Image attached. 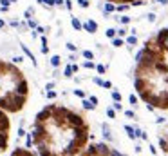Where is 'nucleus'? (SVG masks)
I'll list each match as a JSON object with an SVG mask.
<instances>
[{
    "instance_id": "f257e3e1",
    "label": "nucleus",
    "mask_w": 168,
    "mask_h": 156,
    "mask_svg": "<svg viewBox=\"0 0 168 156\" xmlns=\"http://www.w3.org/2000/svg\"><path fill=\"white\" fill-rule=\"evenodd\" d=\"M31 134L40 156H80L89 145L90 125L82 113L49 104L36 113Z\"/></svg>"
},
{
    "instance_id": "f03ea898",
    "label": "nucleus",
    "mask_w": 168,
    "mask_h": 156,
    "mask_svg": "<svg viewBox=\"0 0 168 156\" xmlns=\"http://www.w3.org/2000/svg\"><path fill=\"white\" fill-rule=\"evenodd\" d=\"M134 89L148 107L168 111V27L150 37L136 55Z\"/></svg>"
},
{
    "instance_id": "7ed1b4c3",
    "label": "nucleus",
    "mask_w": 168,
    "mask_h": 156,
    "mask_svg": "<svg viewBox=\"0 0 168 156\" xmlns=\"http://www.w3.org/2000/svg\"><path fill=\"white\" fill-rule=\"evenodd\" d=\"M29 100V82L24 71L7 60H0V109L16 115Z\"/></svg>"
},
{
    "instance_id": "20e7f679",
    "label": "nucleus",
    "mask_w": 168,
    "mask_h": 156,
    "mask_svg": "<svg viewBox=\"0 0 168 156\" xmlns=\"http://www.w3.org/2000/svg\"><path fill=\"white\" fill-rule=\"evenodd\" d=\"M9 140H11V118L9 113L0 109V154L7 151Z\"/></svg>"
},
{
    "instance_id": "39448f33",
    "label": "nucleus",
    "mask_w": 168,
    "mask_h": 156,
    "mask_svg": "<svg viewBox=\"0 0 168 156\" xmlns=\"http://www.w3.org/2000/svg\"><path fill=\"white\" fill-rule=\"evenodd\" d=\"M80 156H126V154L112 149L109 143H103L101 142V143H90V145H87V149Z\"/></svg>"
},
{
    "instance_id": "423d86ee",
    "label": "nucleus",
    "mask_w": 168,
    "mask_h": 156,
    "mask_svg": "<svg viewBox=\"0 0 168 156\" xmlns=\"http://www.w3.org/2000/svg\"><path fill=\"white\" fill-rule=\"evenodd\" d=\"M157 142H159V147H161V151L168 156V122L166 125L163 127V131L159 133V136H157Z\"/></svg>"
},
{
    "instance_id": "0eeeda50",
    "label": "nucleus",
    "mask_w": 168,
    "mask_h": 156,
    "mask_svg": "<svg viewBox=\"0 0 168 156\" xmlns=\"http://www.w3.org/2000/svg\"><path fill=\"white\" fill-rule=\"evenodd\" d=\"M11 156H36V154L27 147H16V149H13Z\"/></svg>"
},
{
    "instance_id": "6e6552de",
    "label": "nucleus",
    "mask_w": 168,
    "mask_h": 156,
    "mask_svg": "<svg viewBox=\"0 0 168 156\" xmlns=\"http://www.w3.org/2000/svg\"><path fill=\"white\" fill-rule=\"evenodd\" d=\"M83 29L87 31V33L94 35V33L98 31V24H96L94 20H87V22H83Z\"/></svg>"
},
{
    "instance_id": "1a4fd4ad",
    "label": "nucleus",
    "mask_w": 168,
    "mask_h": 156,
    "mask_svg": "<svg viewBox=\"0 0 168 156\" xmlns=\"http://www.w3.org/2000/svg\"><path fill=\"white\" fill-rule=\"evenodd\" d=\"M116 11V4H112V2H105V7H103V15L105 16H109L110 13H114Z\"/></svg>"
},
{
    "instance_id": "9d476101",
    "label": "nucleus",
    "mask_w": 168,
    "mask_h": 156,
    "mask_svg": "<svg viewBox=\"0 0 168 156\" xmlns=\"http://www.w3.org/2000/svg\"><path fill=\"white\" fill-rule=\"evenodd\" d=\"M22 51H24V53H25V55H27V58H29V60H31V64H33V65H35V67H36V65H38V64H36V60H35V56H33V53H31V51H29V49H27V45H22Z\"/></svg>"
},
{
    "instance_id": "9b49d317",
    "label": "nucleus",
    "mask_w": 168,
    "mask_h": 156,
    "mask_svg": "<svg viewBox=\"0 0 168 156\" xmlns=\"http://www.w3.org/2000/svg\"><path fill=\"white\" fill-rule=\"evenodd\" d=\"M71 24H72V27H74L76 31H82V29H83V24H82L76 16H72V18H71Z\"/></svg>"
},
{
    "instance_id": "f8f14e48",
    "label": "nucleus",
    "mask_w": 168,
    "mask_h": 156,
    "mask_svg": "<svg viewBox=\"0 0 168 156\" xmlns=\"http://www.w3.org/2000/svg\"><path fill=\"white\" fill-rule=\"evenodd\" d=\"M82 105H83V109H87V111H94V109H96V105H94L90 100H87V98H83Z\"/></svg>"
},
{
    "instance_id": "ddd939ff",
    "label": "nucleus",
    "mask_w": 168,
    "mask_h": 156,
    "mask_svg": "<svg viewBox=\"0 0 168 156\" xmlns=\"http://www.w3.org/2000/svg\"><path fill=\"white\" fill-rule=\"evenodd\" d=\"M112 40V45L114 47H121V45H125V40L121 38V37H114V38H110Z\"/></svg>"
},
{
    "instance_id": "4468645a",
    "label": "nucleus",
    "mask_w": 168,
    "mask_h": 156,
    "mask_svg": "<svg viewBox=\"0 0 168 156\" xmlns=\"http://www.w3.org/2000/svg\"><path fill=\"white\" fill-rule=\"evenodd\" d=\"M60 64H62V58H60L58 55L51 56V65H52V67H60Z\"/></svg>"
},
{
    "instance_id": "2eb2a0df",
    "label": "nucleus",
    "mask_w": 168,
    "mask_h": 156,
    "mask_svg": "<svg viewBox=\"0 0 168 156\" xmlns=\"http://www.w3.org/2000/svg\"><path fill=\"white\" fill-rule=\"evenodd\" d=\"M72 75H76V73H74V69H72V64H69V65L65 67V73H63V76H65V78H71Z\"/></svg>"
},
{
    "instance_id": "dca6fc26",
    "label": "nucleus",
    "mask_w": 168,
    "mask_h": 156,
    "mask_svg": "<svg viewBox=\"0 0 168 156\" xmlns=\"http://www.w3.org/2000/svg\"><path fill=\"white\" fill-rule=\"evenodd\" d=\"M125 131H126V134H128V138H130V140H136V133H134V127H130V125H125Z\"/></svg>"
},
{
    "instance_id": "f3484780",
    "label": "nucleus",
    "mask_w": 168,
    "mask_h": 156,
    "mask_svg": "<svg viewBox=\"0 0 168 156\" xmlns=\"http://www.w3.org/2000/svg\"><path fill=\"white\" fill-rule=\"evenodd\" d=\"M103 136H105L107 140H112V136H110V129H109L107 123H103Z\"/></svg>"
},
{
    "instance_id": "a211bd4d",
    "label": "nucleus",
    "mask_w": 168,
    "mask_h": 156,
    "mask_svg": "<svg viewBox=\"0 0 168 156\" xmlns=\"http://www.w3.org/2000/svg\"><path fill=\"white\" fill-rule=\"evenodd\" d=\"M125 42L130 45V47H132V45H136V44H137V37H136V35H132V37H126Z\"/></svg>"
},
{
    "instance_id": "6ab92c4d",
    "label": "nucleus",
    "mask_w": 168,
    "mask_h": 156,
    "mask_svg": "<svg viewBox=\"0 0 168 156\" xmlns=\"http://www.w3.org/2000/svg\"><path fill=\"white\" fill-rule=\"evenodd\" d=\"M128 7H130L128 4H118V5H116V11H118V13H125Z\"/></svg>"
},
{
    "instance_id": "aec40b11",
    "label": "nucleus",
    "mask_w": 168,
    "mask_h": 156,
    "mask_svg": "<svg viewBox=\"0 0 168 156\" xmlns=\"http://www.w3.org/2000/svg\"><path fill=\"white\" fill-rule=\"evenodd\" d=\"M83 67H85V69H96V64H94L92 60H85V62H83Z\"/></svg>"
},
{
    "instance_id": "412c9836",
    "label": "nucleus",
    "mask_w": 168,
    "mask_h": 156,
    "mask_svg": "<svg viewBox=\"0 0 168 156\" xmlns=\"http://www.w3.org/2000/svg\"><path fill=\"white\" fill-rule=\"evenodd\" d=\"M83 58H87V60H94V53L89 51V49H85L83 51Z\"/></svg>"
},
{
    "instance_id": "4be33fe9",
    "label": "nucleus",
    "mask_w": 168,
    "mask_h": 156,
    "mask_svg": "<svg viewBox=\"0 0 168 156\" xmlns=\"http://www.w3.org/2000/svg\"><path fill=\"white\" fill-rule=\"evenodd\" d=\"M76 2H78V5H80L82 9H87V7L90 5V2H89V0H76Z\"/></svg>"
},
{
    "instance_id": "5701e85b",
    "label": "nucleus",
    "mask_w": 168,
    "mask_h": 156,
    "mask_svg": "<svg viewBox=\"0 0 168 156\" xmlns=\"http://www.w3.org/2000/svg\"><path fill=\"white\" fill-rule=\"evenodd\" d=\"M27 26H29L31 29H36V27H38V22L33 20V18H27Z\"/></svg>"
},
{
    "instance_id": "b1692460",
    "label": "nucleus",
    "mask_w": 168,
    "mask_h": 156,
    "mask_svg": "<svg viewBox=\"0 0 168 156\" xmlns=\"http://www.w3.org/2000/svg\"><path fill=\"white\" fill-rule=\"evenodd\" d=\"M112 100L114 102H121V93L119 91H112Z\"/></svg>"
},
{
    "instance_id": "393cba45",
    "label": "nucleus",
    "mask_w": 168,
    "mask_h": 156,
    "mask_svg": "<svg viewBox=\"0 0 168 156\" xmlns=\"http://www.w3.org/2000/svg\"><path fill=\"white\" fill-rule=\"evenodd\" d=\"M40 4H43V5H47V7H54L56 4H54V0H38Z\"/></svg>"
},
{
    "instance_id": "a878e982",
    "label": "nucleus",
    "mask_w": 168,
    "mask_h": 156,
    "mask_svg": "<svg viewBox=\"0 0 168 156\" xmlns=\"http://www.w3.org/2000/svg\"><path fill=\"white\" fill-rule=\"evenodd\" d=\"M116 37H121V38H123V37H126V29H125V27L116 29Z\"/></svg>"
},
{
    "instance_id": "bb28decb",
    "label": "nucleus",
    "mask_w": 168,
    "mask_h": 156,
    "mask_svg": "<svg viewBox=\"0 0 168 156\" xmlns=\"http://www.w3.org/2000/svg\"><path fill=\"white\" fill-rule=\"evenodd\" d=\"M105 33H107V37H109V38H114V37H116V29H114V27H109Z\"/></svg>"
},
{
    "instance_id": "cd10ccee",
    "label": "nucleus",
    "mask_w": 168,
    "mask_h": 156,
    "mask_svg": "<svg viewBox=\"0 0 168 156\" xmlns=\"http://www.w3.org/2000/svg\"><path fill=\"white\" fill-rule=\"evenodd\" d=\"M96 71H98L99 75H103V73L107 71V65H103V64H98V65H96Z\"/></svg>"
},
{
    "instance_id": "c85d7f7f",
    "label": "nucleus",
    "mask_w": 168,
    "mask_h": 156,
    "mask_svg": "<svg viewBox=\"0 0 168 156\" xmlns=\"http://www.w3.org/2000/svg\"><path fill=\"white\" fill-rule=\"evenodd\" d=\"M31 145H33V134H27V138H25V147L31 149Z\"/></svg>"
},
{
    "instance_id": "c756f323",
    "label": "nucleus",
    "mask_w": 168,
    "mask_h": 156,
    "mask_svg": "<svg viewBox=\"0 0 168 156\" xmlns=\"http://www.w3.org/2000/svg\"><path fill=\"white\" fill-rule=\"evenodd\" d=\"M107 116L109 118H116V109H114V107H109V109H107Z\"/></svg>"
},
{
    "instance_id": "7c9ffc66",
    "label": "nucleus",
    "mask_w": 168,
    "mask_h": 156,
    "mask_svg": "<svg viewBox=\"0 0 168 156\" xmlns=\"http://www.w3.org/2000/svg\"><path fill=\"white\" fill-rule=\"evenodd\" d=\"M65 47H67L69 51H72V53H76V51H78V47H76L72 42H67V45H65Z\"/></svg>"
},
{
    "instance_id": "2f4dec72",
    "label": "nucleus",
    "mask_w": 168,
    "mask_h": 156,
    "mask_svg": "<svg viewBox=\"0 0 168 156\" xmlns=\"http://www.w3.org/2000/svg\"><path fill=\"white\" fill-rule=\"evenodd\" d=\"M118 22H121L123 26H126V24H130V16H119V20Z\"/></svg>"
},
{
    "instance_id": "473e14b6",
    "label": "nucleus",
    "mask_w": 168,
    "mask_h": 156,
    "mask_svg": "<svg viewBox=\"0 0 168 156\" xmlns=\"http://www.w3.org/2000/svg\"><path fill=\"white\" fill-rule=\"evenodd\" d=\"M128 100H130V104H132L134 107L137 105V96H136V94H130V96H128Z\"/></svg>"
},
{
    "instance_id": "72a5a7b5",
    "label": "nucleus",
    "mask_w": 168,
    "mask_h": 156,
    "mask_svg": "<svg viewBox=\"0 0 168 156\" xmlns=\"http://www.w3.org/2000/svg\"><path fill=\"white\" fill-rule=\"evenodd\" d=\"M63 7L69 9V11H72V2H71V0H65V2H63Z\"/></svg>"
},
{
    "instance_id": "f704fd0d",
    "label": "nucleus",
    "mask_w": 168,
    "mask_h": 156,
    "mask_svg": "<svg viewBox=\"0 0 168 156\" xmlns=\"http://www.w3.org/2000/svg\"><path fill=\"white\" fill-rule=\"evenodd\" d=\"M33 13H35V9H33V7H29V9H25L24 16H25V18H31V15H33Z\"/></svg>"
},
{
    "instance_id": "c9c22d12",
    "label": "nucleus",
    "mask_w": 168,
    "mask_h": 156,
    "mask_svg": "<svg viewBox=\"0 0 168 156\" xmlns=\"http://www.w3.org/2000/svg\"><path fill=\"white\" fill-rule=\"evenodd\" d=\"M56 96H58V94H56V91H52V89H51V91L47 93V98H49V100H54Z\"/></svg>"
},
{
    "instance_id": "e433bc0d",
    "label": "nucleus",
    "mask_w": 168,
    "mask_h": 156,
    "mask_svg": "<svg viewBox=\"0 0 168 156\" xmlns=\"http://www.w3.org/2000/svg\"><path fill=\"white\" fill-rule=\"evenodd\" d=\"M125 116H126V118H134V120L137 118V116H136V113H134V111H128V109H126V111H125Z\"/></svg>"
},
{
    "instance_id": "4c0bfd02",
    "label": "nucleus",
    "mask_w": 168,
    "mask_h": 156,
    "mask_svg": "<svg viewBox=\"0 0 168 156\" xmlns=\"http://www.w3.org/2000/svg\"><path fill=\"white\" fill-rule=\"evenodd\" d=\"M74 94L80 98H85V91H82V89H74Z\"/></svg>"
},
{
    "instance_id": "58836bf2",
    "label": "nucleus",
    "mask_w": 168,
    "mask_h": 156,
    "mask_svg": "<svg viewBox=\"0 0 168 156\" xmlns=\"http://www.w3.org/2000/svg\"><path fill=\"white\" fill-rule=\"evenodd\" d=\"M92 82H94L96 85H103V80H101V78H98V76H94V78H92Z\"/></svg>"
},
{
    "instance_id": "ea45409f",
    "label": "nucleus",
    "mask_w": 168,
    "mask_h": 156,
    "mask_svg": "<svg viewBox=\"0 0 168 156\" xmlns=\"http://www.w3.org/2000/svg\"><path fill=\"white\" fill-rule=\"evenodd\" d=\"M42 53L43 55H49V45L47 44H42Z\"/></svg>"
},
{
    "instance_id": "a19ab883",
    "label": "nucleus",
    "mask_w": 168,
    "mask_h": 156,
    "mask_svg": "<svg viewBox=\"0 0 168 156\" xmlns=\"http://www.w3.org/2000/svg\"><path fill=\"white\" fill-rule=\"evenodd\" d=\"M0 5H5V7H9V5H11V0H0Z\"/></svg>"
},
{
    "instance_id": "79ce46f5",
    "label": "nucleus",
    "mask_w": 168,
    "mask_h": 156,
    "mask_svg": "<svg viewBox=\"0 0 168 156\" xmlns=\"http://www.w3.org/2000/svg\"><path fill=\"white\" fill-rule=\"evenodd\" d=\"M36 31H38L40 35H43V33L47 31V27H42V26H38V27H36Z\"/></svg>"
},
{
    "instance_id": "37998d69",
    "label": "nucleus",
    "mask_w": 168,
    "mask_h": 156,
    "mask_svg": "<svg viewBox=\"0 0 168 156\" xmlns=\"http://www.w3.org/2000/svg\"><path fill=\"white\" fill-rule=\"evenodd\" d=\"M148 16V22H156V15L154 13H150V15H146Z\"/></svg>"
},
{
    "instance_id": "c03bdc74",
    "label": "nucleus",
    "mask_w": 168,
    "mask_h": 156,
    "mask_svg": "<svg viewBox=\"0 0 168 156\" xmlns=\"http://www.w3.org/2000/svg\"><path fill=\"white\" fill-rule=\"evenodd\" d=\"M89 100H90L94 105H98V96H89Z\"/></svg>"
},
{
    "instance_id": "a18cd8bd",
    "label": "nucleus",
    "mask_w": 168,
    "mask_h": 156,
    "mask_svg": "<svg viewBox=\"0 0 168 156\" xmlns=\"http://www.w3.org/2000/svg\"><path fill=\"white\" fill-rule=\"evenodd\" d=\"M114 109H116V111H121V109H123V107H121V102H116V104H114Z\"/></svg>"
},
{
    "instance_id": "49530a36",
    "label": "nucleus",
    "mask_w": 168,
    "mask_h": 156,
    "mask_svg": "<svg viewBox=\"0 0 168 156\" xmlns=\"http://www.w3.org/2000/svg\"><path fill=\"white\" fill-rule=\"evenodd\" d=\"M54 85H56V83H54V82H49V83H47V85H45V87H47V89H49V91H51V89H54Z\"/></svg>"
},
{
    "instance_id": "de8ad7c7",
    "label": "nucleus",
    "mask_w": 168,
    "mask_h": 156,
    "mask_svg": "<svg viewBox=\"0 0 168 156\" xmlns=\"http://www.w3.org/2000/svg\"><path fill=\"white\" fill-rule=\"evenodd\" d=\"M63 2H65V0H54V4H56L58 7H63Z\"/></svg>"
},
{
    "instance_id": "09e8293b",
    "label": "nucleus",
    "mask_w": 168,
    "mask_h": 156,
    "mask_svg": "<svg viewBox=\"0 0 168 156\" xmlns=\"http://www.w3.org/2000/svg\"><path fill=\"white\" fill-rule=\"evenodd\" d=\"M103 87H107V89H110V87H112V83H110V82H103Z\"/></svg>"
},
{
    "instance_id": "8fccbe9b",
    "label": "nucleus",
    "mask_w": 168,
    "mask_h": 156,
    "mask_svg": "<svg viewBox=\"0 0 168 156\" xmlns=\"http://www.w3.org/2000/svg\"><path fill=\"white\" fill-rule=\"evenodd\" d=\"M157 2H159L161 5H165V4H168V0H157Z\"/></svg>"
},
{
    "instance_id": "3c124183",
    "label": "nucleus",
    "mask_w": 168,
    "mask_h": 156,
    "mask_svg": "<svg viewBox=\"0 0 168 156\" xmlns=\"http://www.w3.org/2000/svg\"><path fill=\"white\" fill-rule=\"evenodd\" d=\"M4 26H5V22H4V20H0V29H2Z\"/></svg>"
},
{
    "instance_id": "603ef678",
    "label": "nucleus",
    "mask_w": 168,
    "mask_h": 156,
    "mask_svg": "<svg viewBox=\"0 0 168 156\" xmlns=\"http://www.w3.org/2000/svg\"><path fill=\"white\" fill-rule=\"evenodd\" d=\"M15 2H18V0H11V4H15Z\"/></svg>"
}]
</instances>
